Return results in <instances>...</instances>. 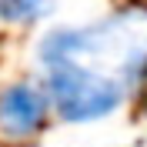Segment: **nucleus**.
I'll use <instances>...</instances> for the list:
<instances>
[{"instance_id":"obj_1","label":"nucleus","mask_w":147,"mask_h":147,"mask_svg":"<svg viewBox=\"0 0 147 147\" xmlns=\"http://www.w3.org/2000/svg\"><path fill=\"white\" fill-rule=\"evenodd\" d=\"M44 94L50 110L67 124H90L110 117L124 104L127 84L114 74L94 70L84 64H47L44 67Z\"/></svg>"},{"instance_id":"obj_2","label":"nucleus","mask_w":147,"mask_h":147,"mask_svg":"<svg viewBox=\"0 0 147 147\" xmlns=\"http://www.w3.org/2000/svg\"><path fill=\"white\" fill-rule=\"evenodd\" d=\"M50 117V100L44 87L30 80H17L0 90V134L3 137H34L40 134Z\"/></svg>"},{"instance_id":"obj_3","label":"nucleus","mask_w":147,"mask_h":147,"mask_svg":"<svg viewBox=\"0 0 147 147\" xmlns=\"http://www.w3.org/2000/svg\"><path fill=\"white\" fill-rule=\"evenodd\" d=\"M57 0H0V17L7 24H34L50 17Z\"/></svg>"}]
</instances>
